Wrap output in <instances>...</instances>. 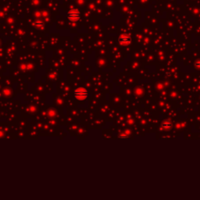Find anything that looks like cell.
I'll return each mask as SVG.
<instances>
[{"label": "cell", "mask_w": 200, "mask_h": 200, "mask_svg": "<svg viewBox=\"0 0 200 200\" xmlns=\"http://www.w3.org/2000/svg\"><path fill=\"white\" fill-rule=\"evenodd\" d=\"M89 96V91L84 87H78L74 91V98L77 101H86Z\"/></svg>", "instance_id": "cell-1"}, {"label": "cell", "mask_w": 200, "mask_h": 200, "mask_svg": "<svg viewBox=\"0 0 200 200\" xmlns=\"http://www.w3.org/2000/svg\"><path fill=\"white\" fill-rule=\"evenodd\" d=\"M80 18H81V13L78 9H71L67 13V19L71 22H76L79 21Z\"/></svg>", "instance_id": "cell-2"}, {"label": "cell", "mask_w": 200, "mask_h": 200, "mask_svg": "<svg viewBox=\"0 0 200 200\" xmlns=\"http://www.w3.org/2000/svg\"><path fill=\"white\" fill-rule=\"evenodd\" d=\"M118 41L119 43L122 45V46H127V45H129L131 43V39L130 38V36H128L127 34H122V35L119 37Z\"/></svg>", "instance_id": "cell-3"}, {"label": "cell", "mask_w": 200, "mask_h": 200, "mask_svg": "<svg viewBox=\"0 0 200 200\" xmlns=\"http://www.w3.org/2000/svg\"><path fill=\"white\" fill-rule=\"evenodd\" d=\"M34 26H36V27H44V24L41 22V21H36L35 23H34Z\"/></svg>", "instance_id": "cell-4"}]
</instances>
